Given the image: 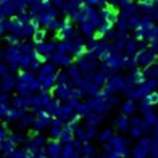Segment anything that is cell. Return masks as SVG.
Listing matches in <instances>:
<instances>
[{
  "mask_svg": "<svg viewBox=\"0 0 158 158\" xmlns=\"http://www.w3.org/2000/svg\"><path fill=\"white\" fill-rule=\"evenodd\" d=\"M56 52V44L55 42H42V44H35V55L44 60H50L52 55Z\"/></svg>",
  "mask_w": 158,
  "mask_h": 158,
  "instance_id": "cell-1",
  "label": "cell"
},
{
  "mask_svg": "<svg viewBox=\"0 0 158 158\" xmlns=\"http://www.w3.org/2000/svg\"><path fill=\"white\" fill-rule=\"evenodd\" d=\"M63 131H64V123H63L61 119L55 118V119L52 121V126H50V129H48L50 139H52V140H60Z\"/></svg>",
  "mask_w": 158,
  "mask_h": 158,
  "instance_id": "cell-2",
  "label": "cell"
},
{
  "mask_svg": "<svg viewBox=\"0 0 158 158\" xmlns=\"http://www.w3.org/2000/svg\"><path fill=\"white\" fill-rule=\"evenodd\" d=\"M74 116H76V113L71 110L68 105H60L58 111H56V118L61 119L64 124H66V123H71V121L74 119Z\"/></svg>",
  "mask_w": 158,
  "mask_h": 158,
  "instance_id": "cell-3",
  "label": "cell"
},
{
  "mask_svg": "<svg viewBox=\"0 0 158 158\" xmlns=\"http://www.w3.org/2000/svg\"><path fill=\"white\" fill-rule=\"evenodd\" d=\"M21 48H19V45H10V47H6V50H5V58H6V61H8V64H11V63H18L19 61V58H21Z\"/></svg>",
  "mask_w": 158,
  "mask_h": 158,
  "instance_id": "cell-4",
  "label": "cell"
},
{
  "mask_svg": "<svg viewBox=\"0 0 158 158\" xmlns=\"http://www.w3.org/2000/svg\"><path fill=\"white\" fill-rule=\"evenodd\" d=\"M45 150H47L48 158H61V150H63V147H61V143H60L58 140H50V142L47 143Z\"/></svg>",
  "mask_w": 158,
  "mask_h": 158,
  "instance_id": "cell-5",
  "label": "cell"
},
{
  "mask_svg": "<svg viewBox=\"0 0 158 158\" xmlns=\"http://www.w3.org/2000/svg\"><path fill=\"white\" fill-rule=\"evenodd\" d=\"M52 95H53V98L63 100V102H68V100L71 98L68 85H55V89L52 90Z\"/></svg>",
  "mask_w": 158,
  "mask_h": 158,
  "instance_id": "cell-6",
  "label": "cell"
},
{
  "mask_svg": "<svg viewBox=\"0 0 158 158\" xmlns=\"http://www.w3.org/2000/svg\"><path fill=\"white\" fill-rule=\"evenodd\" d=\"M0 82H2V92H3V94H8L10 90L16 89L18 79H16L15 76H13V74L10 73V74H6V76H5V77H3Z\"/></svg>",
  "mask_w": 158,
  "mask_h": 158,
  "instance_id": "cell-7",
  "label": "cell"
},
{
  "mask_svg": "<svg viewBox=\"0 0 158 158\" xmlns=\"http://www.w3.org/2000/svg\"><path fill=\"white\" fill-rule=\"evenodd\" d=\"M79 32H82L85 37H89V40H92V39H95L97 27L92 24V23H89V21H85V23L79 24Z\"/></svg>",
  "mask_w": 158,
  "mask_h": 158,
  "instance_id": "cell-8",
  "label": "cell"
},
{
  "mask_svg": "<svg viewBox=\"0 0 158 158\" xmlns=\"http://www.w3.org/2000/svg\"><path fill=\"white\" fill-rule=\"evenodd\" d=\"M19 48H21V53L23 55H27V56H35V44L34 40H24L19 44Z\"/></svg>",
  "mask_w": 158,
  "mask_h": 158,
  "instance_id": "cell-9",
  "label": "cell"
},
{
  "mask_svg": "<svg viewBox=\"0 0 158 158\" xmlns=\"http://www.w3.org/2000/svg\"><path fill=\"white\" fill-rule=\"evenodd\" d=\"M26 108H11L10 113H8V116H6V121H23L24 116H26Z\"/></svg>",
  "mask_w": 158,
  "mask_h": 158,
  "instance_id": "cell-10",
  "label": "cell"
},
{
  "mask_svg": "<svg viewBox=\"0 0 158 158\" xmlns=\"http://www.w3.org/2000/svg\"><path fill=\"white\" fill-rule=\"evenodd\" d=\"M6 27H8L10 34H18V35H19L21 29H23V24L19 23V19H18L16 16H13V18H10V19H6Z\"/></svg>",
  "mask_w": 158,
  "mask_h": 158,
  "instance_id": "cell-11",
  "label": "cell"
},
{
  "mask_svg": "<svg viewBox=\"0 0 158 158\" xmlns=\"http://www.w3.org/2000/svg\"><path fill=\"white\" fill-rule=\"evenodd\" d=\"M35 121H37V114L35 113H27L24 116V119L18 124V129L21 131V129H24V127H32L35 124Z\"/></svg>",
  "mask_w": 158,
  "mask_h": 158,
  "instance_id": "cell-12",
  "label": "cell"
},
{
  "mask_svg": "<svg viewBox=\"0 0 158 158\" xmlns=\"http://www.w3.org/2000/svg\"><path fill=\"white\" fill-rule=\"evenodd\" d=\"M16 79H18V82H21V84H27V85H29L35 79V76L31 73V71H21V73L16 76Z\"/></svg>",
  "mask_w": 158,
  "mask_h": 158,
  "instance_id": "cell-13",
  "label": "cell"
},
{
  "mask_svg": "<svg viewBox=\"0 0 158 158\" xmlns=\"http://www.w3.org/2000/svg\"><path fill=\"white\" fill-rule=\"evenodd\" d=\"M2 11L5 13V16H10V18H13V15L16 16V13H18L13 2H2Z\"/></svg>",
  "mask_w": 158,
  "mask_h": 158,
  "instance_id": "cell-14",
  "label": "cell"
},
{
  "mask_svg": "<svg viewBox=\"0 0 158 158\" xmlns=\"http://www.w3.org/2000/svg\"><path fill=\"white\" fill-rule=\"evenodd\" d=\"M71 82L68 71H58L56 73V85H68Z\"/></svg>",
  "mask_w": 158,
  "mask_h": 158,
  "instance_id": "cell-15",
  "label": "cell"
},
{
  "mask_svg": "<svg viewBox=\"0 0 158 158\" xmlns=\"http://www.w3.org/2000/svg\"><path fill=\"white\" fill-rule=\"evenodd\" d=\"M61 158H77V152L73 148V145H63L61 150Z\"/></svg>",
  "mask_w": 158,
  "mask_h": 158,
  "instance_id": "cell-16",
  "label": "cell"
},
{
  "mask_svg": "<svg viewBox=\"0 0 158 158\" xmlns=\"http://www.w3.org/2000/svg\"><path fill=\"white\" fill-rule=\"evenodd\" d=\"M45 39H47V29H44V27H39L37 32H35L34 37H32L34 44H42V42H45Z\"/></svg>",
  "mask_w": 158,
  "mask_h": 158,
  "instance_id": "cell-17",
  "label": "cell"
},
{
  "mask_svg": "<svg viewBox=\"0 0 158 158\" xmlns=\"http://www.w3.org/2000/svg\"><path fill=\"white\" fill-rule=\"evenodd\" d=\"M15 147H16V143L8 137V139H5V140H3V150H2V152H3L5 155H11V153L16 150Z\"/></svg>",
  "mask_w": 158,
  "mask_h": 158,
  "instance_id": "cell-18",
  "label": "cell"
},
{
  "mask_svg": "<svg viewBox=\"0 0 158 158\" xmlns=\"http://www.w3.org/2000/svg\"><path fill=\"white\" fill-rule=\"evenodd\" d=\"M58 71H55V66L52 63H44L42 64V68H40V71H39V74H45V76H50V74H56Z\"/></svg>",
  "mask_w": 158,
  "mask_h": 158,
  "instance_id": "cell-19",
  "label": "cell"
},
{
  "mask_svg": "<svg viewBox=\"0 0 158 158\" xmlns=\"http://www.w3.org/2000/svg\"><path fill=\"white\" fill-rule=\"evenodd\" d=\"M31 63H32V56H27V55H21V58L18 61L21 71H26L27 68H31Z\"/></svg>",
  "mask_w": 158,
  "mask_h": 158,
  "instance_id": "cell-20",
  "label": "cell"
},
{
  "mask_svg": "<svg viewBox=\"0 0 158 158\" xmlns=\"http://www.w3.org/2000/svg\"><path fill=\"white\" fill-rule=\"evenodd\" d=\"M45 63V60L44 58H40V56H37L35 55L34 58H32V63H31V71H40V68H42V64Z\"/></svg>",
  "mask_w": 158,
  "mask_h": 158,
  "instance_id": "cell-21",
  "label": "cell"
},
{
  "mask_svg": "<svg viewBox=\"0 0 158 158\" xmlns=\"http://www.w3.org/2000/svg\"><path fill=\"white\" fill-rule=\"evenodd\" d=\"M8 137L13 140V142H15V143H21V142H26L27 139H29V137H27V135L26 134H23V132H13V134H10L8 135Z\"/></svg>",
  "mask_w": 158,
  "mask_h": 158,
  "instance_id": "cell-22",
  "label": "cell"
},
{
  "mask_svg": "<svg viewBox=\"0 0 158 158\" xmlns=\"http://www.w3.org/2000/svg\"><path fill=\"white\" fill-rule=\"evenodd\" d=\"M5 42L8 44V47L10 45H19L21 44V37H19L18 34H8L5 37Z\"/></svg>",
  "mask_w": 158,
  "mask_h": 158,
  "instance_id": "cell-23",
  "label": "cell"
},
{
  "mask_svg": "<svg viewBox=\"0 0 158 158\" xmlns=\"http://www.w3.org/2000/svg\"><path fill=\"white\" fill-rule=\"evenodd\" d=\"M11 105H13V108H26V98L16 95L11 98Z\"/></svg>",
  "mask_w": 158,
  "mask_h": 158,
  "instance_id": "cell-24",
  "label": "cell"
},
{
  "mask_svg": "<svg viewBox=\"0 0 158 158\" xmlns=\"http://www.w3.org/2000/svg\"><path fill=\"white\" fill-rule=\"evenodd\" d=\"M76 114H79V116H87V114H90V106H89V103H87V102H82L81 105H79Z\"/></svg>",
  "mask_w": 158,
  "mask_h": 158,
  "instance_id": "cell-25",
  "label": "cell"
},
{
  "mask_svg": "<svg viewBox=\"0 0 158 158\" xmlns=\"http://www.w3.org/2000/svg\"><path fill=\"white\" fill-rule=\"evenodd\" d=\"M47 31H48V32H56V34H58V32L61 31V21L52 19V21H50V24H48V27H47Z\"/></svg>",
  "mask_w": 158,
  "mask_h": 158,
  "instance_id": "cell-26",
  "label": "cell"
},
{
  "mask_svg": "<svg viewBox=\"0 0 158 158\" xmlns=\"http://www.w3.org/2000/svg\"><path fill=\"white\" fill-rule=\"evenodd\" d=\"M74 140V134H69V132H64L63 131V134H61V137H60V143H63V145H69L71 142Z\"/></svg>",
  "mask_w": 158,
  "mask_h": 158,
  "instance_id": "cell-27",
  "label": "cell"
},
{
  "mask_svg": "<svg viewBox=\"0 0 158 158\" xmlns=\"http://www.w3.org/2000/svg\"><path fill=\"white\" fill-rule=\"evenodd\" d=\"M105 82H106V71L105 73H97L95 77H94V84L100 87V85H103Z\"/></svg>",
  "mask_w": 158,
  "mask_h": 158,
  "instance_id": "cell-28",
  "label": "cell"
},
{
  "mask_svg": "<svg viewBox=\"0 0 158 158\" xmlns=\"http://www.w3.org/2000/svg\"><path fill=\"white\" fill-rule=\"evenodd\" d=\"M127 127H129V119L126 116H121L118 119V129H119V131H126Z\"/></svg>",
  "mask_w": 158,
  "mask_h": 158,
  "instance_id": "cell-29",
  "label": "cell"
},
{
  "mask_svg": "<svg viewBox=\"0 0 158 158\" xmlns=\"http://www.w3.org/2000/svg\"><path fill=\"white\" fill-rule=\"evenodd\" d=\"M6 74H10V64H8V63L0 61V77L3 79Z\"/></svg>",
  "mask_w": 158,
  "mask_h": 158,
  "instance_id": "cell-30",
  "label": "cell"
},
{
  "mask_svg": "<svg viewBox=\"0 0 158 158\" xmlns=\"http://www.w3.org/2000/svg\"><path fill=\"white\" fill-rule=\"evenodd\" d=\"M66 105H68V106H69V108L73 110V111H77L79 105H81V102H79V100H76V98H69Z\"/></svg>",
  "mask_w": 158,
  "mask_h": 158,
  "instance_id": "cell-31",
  "label": "cell"
},
{
  "mask_svg": "<svg viewBox=\"0 0 158 158\" xmlns=\"http://www.w3.org/2000/svg\"><path fill=\"white\" fill-rule=\"evenodd\" d=\"M123 110H124V113H132V111L135 110L134 102H126V103H124V106H123Z\"/></svg>",
  "mask_w": 158,
  "mask_h": 158,
  "instance_id": "cell-32",
  "label": "cell"
},
{
  "mask_svg": "<svg viewBox=\"0 0 158 158\" xmlns=\"http://www.w3.org/2000/svg\"><path fill=\"white\" fill-rule=\"evenodd\" d=\"M40 87H42V85H40V82H39V79H37V77H35L34 81L29 84V89H31L32 92H35V90H40Z\"/></svg>",
  "mask_w": 158,
  "mask_h": 158,
  "instance_id": "cell-33",
  "label": "cell"
},
{
  "mask_svg": "<svg viewBox=\"0 0 158 158\" xmlns=\"http://www.w3.org/2000/svg\"><path fill=\"white\" fill-rule=\"evenodd\" d=\"M8 139V132H6V127L3 124H0V140Z\"/></svg>",
  "mask_w": 158,
  "mask_h": 158,
  "instance_id": "cell-34",
  "label": "cell"
},
{
  "mask_svg": "<svg viewBox=\"0 0 158 158\" xmlns=\"http://www.w3.org/2000/svg\"><path fill=\"white\" fill-rule=\"evenodd\" d=\"M8 102H10V97H8V94H0V105H8Z\"/></svg>",
  "mask_w": 158,
  "mask_h": 158,
  "instance_id": "cell-35",
  "label": "cell"
},
{
  "mask_svg": "<svg viewBox=\"0 0 158 158\" xmlns=\"http://www.w3.org/2000/svg\"><path fill=\"white\" fill-rule=\"evenodd\" d=\"M81 142H82V140H79V139H74L73 142H71V145H73V148L76 150V152H77L79 148H81Z\"/></svg>",
  "mask_w": 158,
  "mask_h": 158,
  "instance_id": "cell-36",
  "label": "cell"
},
{
  "mask_svg": "<svg viewBox=\"0 0 158 158\" xmlns=\"http://www.w3.org/2000/svg\"><path fill=\"white\" fill-rule=\"evenodd\" d=\"M53 5L58 6V8H61V10H64V5H66V2H63V0H55Z\"/></svg>",
  "mask_w": 158,
  "mask_h": 158,
  "instance_id": "cell-37",
  "label": "cell"
},
{
  "mask_svg": "<svg viewBox=\"0 0 158 158\" xmlns=\"http://www.w3.org/2000/svg\"><path fill=\"white\" fill-rule=\"evenodd\" d=\"M110 135H111V132H110V131H105L102 135H100V139H102V140H106V139H110Z\"/></svg>",
  "mask_w": 158,
  "mask_h": 158,
  "instance_id": "cell-38",
  "label": "cell"
},
{
  "mask_svg": "<svg viewBox=\"0 0 158 158\" xmlns=\"http://www.w3.org/2000/svg\"><path fill=\"white\" fill-rule=\"evenodd\" d=\"M84 153L90 155V153H92V147H90V145H84Z\"/></svg>",
  "mask_w": 158,
  "mask_h": 158,
  "instance_id": "cell-39",
  "label": "cell"
},
{
  "mask_svg": "<svg viewBox=\"0 0 158 158\" xmlns=\"http://www.w3.org/2000/svg\"><path fill=\"white\" fill-rule=\"evenodd\" d=\"M5 18H6V16H5V13H3L2 10H0V23H3V21H6Z\"/></svg>",
  "mask_w": 158,
  "mask_h": 158,
  "instance_id": "cell-40",
  "label": "cell"
},
{
  "mask_svg": "<svg viewBox=\"0 0 158 158\" xmlns=\"http://www.w3.org/2000/svg\"><path fill=\"white\" fill-rule=\"evenodd\" d=\"M2 58H5V53H3V50H0V61H2Z\"/></svg>",
  "mask_w": 158,
  "mask_h": 158,
  "instance_id": "cell-41",
  "label": "cell"
},
{
  "mask_svg": "<svg viewBox=\"0 0 158 158\" xmlns=\"http://www.w3.org/2000/svg\"><path fill=\"white\" fill-rule=\"evenodd\" d=\"M3 150V140H0V152Z\"/></svg>",
  "mask_w": 158,
  "mask_h": 158,
  "instance_id": "cell-42",
  "label": "cell"
},
{
  "mask_svg": "<svg viewBox=\"0 0 158 158\" xmlns=\"http://www.w3.org/2000/svg\"><path fill=\"white\" fill-rule=\"evenodd\" d=\"M0 90H2V82H0Z\"/></svg>",
  "mask_w": 158,
  "mask_h": 158,
  "instance_id": "cell-43",
  "label": "cell"
}]
</instances>
